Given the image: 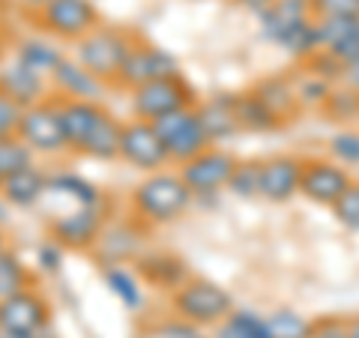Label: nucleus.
<instances>
[{"label":"nucleus","mask_w":359,"mask_h":338,"mask_svg":"<svg viewBox=\"0 0 359 338\" xmlns=\"http://www.w3.org/2000/svg\"><path fill=\"white\" fill-rule=\"evenodd\" d=\"M195 191L186 186V180L171 171H153L132 189L129 204L135 210V219H141L147 228L153 224L177 222L183 212L192 207Z\"/></svg>","instance_id":"nucleus-1"},{"label":"nucleus","mask_w":359,"mask_h":338,"mask_svg":"<svg viewBox=\"0 0 359 338\" xmlns=\"http://www.w3.org/2000/svg\"><path fill=\"white\" fill-rule=\"evenodd\" d=\"M171 309L189 326H216L233 311V297L210 278H189L171 294Z\"/></svg>","instance_id":"nucleus-2"},{"label":"nucleus","mask_w":359,"mask_h":338,"mask_svg":"<svg viewBox=\"0 0 359 338\" xmlns=\"http://www.w3.org/2000/svg\"><path fill=\"white\" fill-rule=\"evenodd\" d=\"M135 45V33L123 27H108L99 25L75 42V60L90 69L96 78H102L105 84H114L123 60H126L129 48Z\"/></svg>","instance_id":"nucleus-3"},{"label":"nucleus","mask_w":359,"mask_h":338,"mask_svg":"<svg viewBox=\"0 0 359 338\" xmlns=\"http://www.w3.org/2000/svg\"><path fill=\"white\" fill-rule=\"evenodd\" d=\"M129 105L132 114L138 120H159L165 114H174L180 108L195 105V90L183 75H168V78H153V81L129 90Z\"/></svg>","instance_id":"nucleus-4"},{"label":"nucleus","mask_w":359,"mask_h":338,"mask_svg":"<svg viewBox=\"0 0 359 338\" xmlns=\"http://www.w3.org/2000/svg\"><path fill=\"white\" fill-rule=\"evenodd\" d=\"M15 135L36 156H60V153H69L66 132H63V123H60L57 96H48V99H42V102L25 108V114H21V123H18V132Z\"/></svg>","instance_id":"nucleus-5"},{"label":"nucleus","mask_w":359,"mask_h":338,"mask_svg":"<svg viewBox=\"0 0 359 338\" xmlns=\"http://www.w3.org/2000/svg\"><path fill=\"white\" fill-rule=\"evenodd\" d=\"M156 132L168 150V159L183 165L189 159H195L198 153H204L207 147H212V141L207 138L204 126H201V117H198V105L192 108H180L174 114H165L159 120H153Z\"/></svg>","instance_id":"nucleus-6"},{"label":"nucleus","mask_w":359,"mask_h":338,"mask_svg":"<svg viewBox=\"0 0 359 338\" xmlns=\"http://www.w3.org/2000/svg\"><path fill=\"white\" fill-rule=\"evenodd\" d=\"M36 25L57 39L78 42L99 27V13L93 0H48L42 9H36Z\"/></svg>","instance_id":"nucleus-7"},{"label":"nucleus","mask_w":359,"mask_h":338,"mask_svg":"<svg viewBox=\"0 0 359 338\" xmlns=\"http://www.w3.org/2000/svg\"><path fill=\"white\" fill-rule=\"evenodd\" d=\"M105 224V207H72L48 222V240L69 252H93Z\"/></svg>","instance_id":"nucleus-8"},{"label":"nucleus","mask_w":359,"mask_h":338,"mask_svg":"<svg viewBox=\"0 0 359 338\" xmlns=\"http://www.w3.org/2000/svg\"><path fill=\"white\" fill-rule=\"evenodd\" d=\"M237 156L222 150V147H207L204 153H198L195 159H189L180 165V177L186 180V186L195 191V198L216 195V191L228 189L233 171H237Z\"/></svg>","instance_id":"nucleus-9"},{"label":"nucleus","mask_w":359,"mask_h":338,"mask_svg":"<svg viewBox=\"0 0 359 338\" xmlns=\"http://www.w3.org/2000/svg\"><path fill=\"white\" fill-rule=\"evenodd\" d=\"M168 75H180V63L174 54L159 48V45L135 39V45L129 48L126 60H123L120 72L114 78V84L123 90H135V87L153 81V78H168Z\"/></svg>","instance_id":"nucleus-10"},{"label":"nucleus","mask_w":359,"mask_h":338,"mask_svg":"<svg viewBox=\"0 0 359 338\" xmlns=\"http://www.w3.org/2000/svg\"><path fill=\"white\" fill-rule=\"evenodd\" d=\"M120 159L138 168L144 174H153V171H162V168L171 162L168 159V150L159 138V132L150 120H129L123 123V135H120Z\"/></svg>","instance_id":"nucleus-11"},{"label":"nucleus","mask_w":359,"mask_h":338,"mask_svg":"<svg viewBox=\"0 0 359 338\" xmlns=\"http://www.w3.org/2000/svg\"><path fill=\"white\" fill-rule=\"evenodd\" d=\"M351 174L339 162H323V159H306L302 162V180H299V195L309 198L311 204L335 207L339 198L351 189Z\"/></svg>","instance_id":"nucleus-12"},{"label":"nucleus","mask_w":359,"mask_h":338,"mask_svg":"<svg viewBox=\"0 0 359 338\" xmlns=\"http://www.w3.org/2000/svg\"><path fill=\"white\" fill-rule=\"evenodd\" d=\"M51 326V302L39 290H21V294L0 299V330L6 332H42Z\"/></svg>","instance_id":"nucleus-13"},{"label":"nucleus","mask_w":359,"mask_h":338,"mask_svg":"<svg viewBox=\"0 0 359 338\" xmlns=\"http://www.w3.org/2000/svg\"><path fill=\"white\" fill-rule=\"evenodd\" d=\"M51 90L63 99H81V102H99V99L105 96V81L102 78H96L90 69H84L81 63H78L75 58H66L54 66L51 72Z\"/></svg>","instance_id":"nucleus-14"},{"label":"nucleus","mask_w":359,"mask_h":338,"mask_svg":"<svg viewBox=\"0 0 359 338\" xmlns=\"http://www.w3.org/2000/svg\"><path fill=\"white\" fill-rule=\"evenodd\" d=\"M302 180V159L294 156H273L261 162V198L269 204H285L294 195H299Z\"/></svg>","instance_id":"nucleus-15"},{"label":"nucleus","mask_w":359,"mask_h":338,"mask_svg":"<svg viewBox=\"0 0 359 338\" xmlns=\"http://www.w3.org/2000/svg\"><path fill=\"white\" fill-rule=\"evenodd\" d=\"M57 108H60L63 132H66V144H69L72 153H81L84 141L90 138V132L96 129V123L105 114V108L99 102H81V99H63V96H57Z\"/></svg>","instance_id":"nucleus-16"},{"label":"nucleus","mask_w":359,"mask_h":338,"mask_svg":"<svg viewBox=\"0 0 359 338\" xmlns=\"http://www.w3.org/2000/svg\"><path fill=\"white\" fill-rule=\"evenodd\" d=\"M45 191H48V174L42 171V168L33 162L27 168H21V171L4 177V186H0V195L9 207H18V210H27L33 204H39L45 198Z\"/></svg>","instance_id":"nucleus-17"},{"label":"nucleus","mask_w":359,"mask_h":338,"mask_svg":"<svg viewBox=\"0 0 359 338\" xmlns=\"http://www.w3.org/2000/svg\"><path fill=\"white\" fill-rule=\"evenodd\" d=\"M0 90H4L9 99H15L21 108H30V105L42 102V99H48V96H45V93H48L45 75L27 69V66L18 63V60L6 63L4 69H0Z\"/></svg>","instance_id":"nucleus-18"},{"label":"nucleus","mask_w":359,"mask_h":338,"mask_svg":"<svg viewBox=\"0 0 359 338\" xmlns=\"http://www.w3.org/2000/svg\"><path fill=\"white\" fill-rule=\"evenodd\" d=\"M135 273L147 281V285L162 288V290H171V294H174L180 285H183V281L192 278V276H189V269H186L183 257L162 255V252H156V255H138V257H135Z\"/></svg>","instance_id":"nucleus-19"},{"label":"nucleus","mask_w":359,"mask_h":338,"mask_svg":"<svg viewBox=\"0 0 359 338\" xmlns=\"http://www.w3.org/2000/svg\"><path fill=\"white\" fill-rule=\"evenodd\" d=\"M141 219L135 222H123V224H114V228H108L102 236H99V243L93 249H102V261L99 264H123V261H135V257L141 255Z\"/></svg>","instance_id":"nucleus-20"},{"label":"nucleus","mask_w":359,"mask_h":338,"mask_svg":"<svg viewBox=\"0 0 359 338\" xmlns=\"http://www.w3.org/2000/svg\"><path fill=\"white\" fill-rule=\"evenodd\" d=\"M198 117L204 126L207 138L216 144L231 135L240 132V117H237V96H212L204 105H198Z\"/></svg>","instance_id":"nucleus-21"},{"label":"nucleus","mask_w":359,"mask_h":338,"mask_svg":"<svg viewBox=\"0 0 359 338\" xmlns=\"http://www.w3.org/2000/svg\"><path fill=\"white\" fill-rule=\"evenodd\" d=\"M45 195H57L63 201H72V207H105L102 191L75 171L48 174V191H45Z\"/></svg>","instance_id":"nucleus-22"},{"label":"nucleus","mask_w":359,"mask_h":338,"mask_svg":"<svg viewBox=\"0 0 359 338\" xmlns=\"http://www.w3.org/2000/svg\"><path fill=\"white\" fill-rule=\"evenodd\" d=\"M120 135H123V123L105 111L99 117L96 129L90 132V138L84 141V147L78 156H87V159H99V162H111V159H120Z\"/></svg>","instance_id":"nucleus-23"},{"label":"nucleus","mask_w":359,"mask_h":338,"mask_svg":"<svg viewBox=\"0 0 359 338\" xmlns=\"http://www.w3.org/2000/svg\"><path fill=\"white\" fill-rule=\"evenodd\" d=\"M102 281L108 285V290L114 294L129 311H138L144 294H141V276L135 269H126L123 264H102Z\"/></svg>","instance_id":"nucleus-24"},{"label":"nucleus","mask_w":359,"mask_h":338,"mask_svg":"<svg viewBox=\"0 0 359 338\" xmlns=\"http://www.w3.org/2000/svg\"><path fill=\"white\" fill-rule=\"evenodd\" d=\"M15 60H18V63H25L27 69H33V72H39V75H45V78H51L54 66L63 60V51H60V48H54V45H51V42H45V39L27 36V39H21V42H18Z\"/></svg>","instance_id":"nucleus-25"},{"label":"nucleus","mask_w":359,"mask_h":338,"mask_svg":"<svg viewBox=\"0 0 359 338\" xmlns=\"http://www.w3.org/2000/svg\"><path fill=\"white\" fill-rule=\"evenodd\" d=\"M212 338H269L266 318L255 314L249 309H233L222 323H216Z\"/></svg>","instance_id":"nucleus-26"},{"label":"nucleus","mask_w":359,"mask_h":338,"mask_svg":"<svg viewBox=\"0 0 359 338\" xmlns=\"http://www.w3.org/2000/svg\"><path fill=\"white\" fill-rule=\"evenodd\" d=\"M255 93L261 96V102L278 117V123H285L297 111V105H299L297 90H290V84L278 81V78H266V81H261L255 87Z\"/></svg>","instance_id":"nucleus-27"},{"label":"nucleus","mask_w":359,"mask_h":338,"mask_svg":"<svg viewBox=\"0 0 359 338\" xmlns=\"http://www.w3.org/2000/svg\"><path fill=\"white\" fill-rule=\"evenodd\" d=\"M30 285H33V273L27 269V264L13 249L0 252V299L15 297Z\"/></svg>","instance_id":"nucleus-28"},{"label":"nucleus","mask_w":359,"mask_h":338,"mask_svg":"<svg viewBox=\"0 0 359 338\" xmlns=\"http://www.w3.org/2000/svg\"><path fill=\"white\" fill-rule=\"evenodd\" d=\"M237 117H240V129H252V132H266L278 126V117L261 102V96L255 90L237 96Z\"/></svg>","instance_id":"nucleus-29"},{"label":"nucleus","mask_w":359,"mask_h":338,"mask_svg":"<svg viewBox=\"0 0 359 338\" xmlns=\"http://www.w3.org/2000/svg\"><path fill=\"white\" fill-rule=\"evenodd\" d=\"M269 338H311V320L294 309H278L266 318Z\"/></svg>","instance_id":"nucleus-30"},{"label":"nucleus","mask_w":359,"mask_h":338,"mask_svg":"<svg viewBox=\"0 0 359 338\" xmlns=\"http://www.w3.org/2000/svg\"><path fill=\"white\" fill-rule=\"evenodd\" d=\"M33 156L36 153H33L18 135H0V174L4 177L33 165Z\"/></svg>","instance_id":"nucleus-31"},{"label":"nucleus","mask_w":359,"mask_h":338,"mask_svg":"<svg viewBox=\"0 0 359 338\" xmlns=\"http://www.w3.org/2000/svg\"><path fill=\"white\" fill-rule=\"evenodd\" d=\"M228 191L237 198H261V162H237Z\"/></svg>","instance_id":"nucleus-32"},{"label":"nucleus","mask_w":359,"mask_h":338,"mask_svg":"<svg viewBox=\"0 0 359 338\" xmlns=\"http://www.w3.org/2000/svg\"><path fill=\"white\" fill-rule=\"evenodd\" d=\"M320 54H327V58H330L335 66H341V69H344L347 63H353V60L359 58V21L344 33V39H339L330 51H320Z\"/></svg>","instance_id":"nucleus-33"},{"label":"nucleus","mask_w":359,"mask_h":338,"mask_svg":"<svg viewBox=\"0 0 359 338\" xmlns=\"http://www.w3.org/2000/svg\"><path fill=\"white\" fill-rule=\"evenodd\" d=\"M332 212L347 231H359V183H351V189L339 198Z\"/></svg>","instance_id":"nucleus-34"},{"label":"nucleus","mask_w":359,"mask_h":338,"mask_svg":"<svg viewBox=\"0 0 359 338\" xmlns=\"http://www.w3.org/2000/svg\"><path fill=\"white\" fill-rule=\"evenodd\" d=\"M332 156L344 168L359 165V135L356 132H339L332 138Z\"/></svg>","instance_id":"nucleus-35"},{"label":"nucleus","mask_w":359,"mask_h":338,"mask_svg":"<svg viewBox=\"0 0 359 338\" xmlns=\"http://www.w3.org/2000/svg\"><path fill=\"white\" fill-rule=\"evenodd\" d=\"M314 18H330V15H359V0H311Z\"/></svg>","instance_id":"nucleus-36"},{"label":"nucleus","mask_w":359,"mask_h":338,"mask_svg":"<svg viewBox=\"0 0 359 338\" xmlns=\"http://www.w3.org/2000/svg\"><path fill=\"white\" fill-rule=\"evenodd\" d=\"M63 245L60 243H54V240H45L39 249H36V266L42 269V273H60V266H63Z\"/></svg>","instance_id":"nucleus-37"},{"label":"nucleus","mask_w":359,"mask_h":338,"mask_svg":"<svg viewBox=\"0 0 359 338\" xmlns=\"http://www.w3.org/2000/svg\"><path fill=\"white\" fill-rule=\"evenodd\" d=\"M21 114H25V108L0 90V135H15L18 123H21Z\"/></svg>","instance_id":"nucleus-38"},{"label":"nucleus","mask_w":359,"mask_h":338,"mask_svg":"<svg viewBox=\"0 0 359 338\" xmlns=\"http://www.w3.org/2000/svg\"><path fill=\"white\" fill-rule=\"evenodd\" d=\"M311 338H347V320L344 318L311 320Z\"/></svg>","instance_id":"nucleus-39"},{"label":"nucleus","mask_w":359,"mask_h":338,"mask_svg":"<svg viewBox=\"0 0 359 338\" xmlns=\"http://www.w3.org/2000/svg\"><path fill=\"white\" fill-rule=\"evenodd\" d=\"M341 75H344V84L359 93V58H356L353 63H347L344 69H341Z\"/></svg>","instance_id":"nucleus-40"},{"label":"nucleus","mask_w":359,"mask_h":338,"mask_svg":"<svg viewBox=\"0 0 359 338\" xmlns=\"http://www.w3.org/2000/svg\"><path fill=\"white\" fill-rule=\"evenodd\" d=\"M0 338H54V332H51V326L42 332H6V330H0Z\"/></svg>","instance_id":"nucleus-41"},{"label":"nucleus","mask_w":359,"mask_h":338,"mask_svg":"<svg viewBox=\"0 0 359 338\" xmlns=\"http://www.w3.org/2000/svg\"><path fill=\"white\" fill-rule=\"evenodd\" d=\"M237 4H240V6H245V9H252V13H257V15H261L264 9H269V6H273V0H237Z\"/></svg>","instance_id":"nucleus-42"},{"label":"nucleus","mask_w":359,"mask_h":338,"mask_svg":"<svg viewBox=\"0 0 359 338\" xmlns=\"http://www.w3.org/2000/svg\"><path fill=\"white\" fill-rule=\"evenodd\" d=\"M347 338H359V318L347 320Z\"/></svg>","instance_id":"nucleus-43"},{"label":"nucleus","mask_w":359,"mask_h":338,"mask_svg":"<svg viewBox=\"0 0 359 338\" xmlns=\"http://www.w3.org/2000/svg\"><path fill=\"white\" fill-rule=\"evenodd\" d=\"M6 219H9V204L4 201V195H0V228L6 224Z\"/></svg>","instance_id":"nucleus-44"},{"label":"nucleus","mask_w":359,"mask_h":338,"mask_svg":"<svg viewBox=\"0 0 359 338\" xmlns=\"http://www.w3.org/2000/svg\"><path fill=\"white\" fill-rule=\"evenodd\" d=\"M25 4H27L30 9H42L45 4H48V0H25Z\"/></svg>","instance_id":"nucleus-45"},{"label":"nucleus","mask_w":359,"mask_h":338,"mask_svg":"<svg viewBox=\"0 0 359 338\" xmlns=\"http://www.w3.org/2000/svg\"><path fill=\"white\" fill-rule=\"evenodd\" d=\"M6 249H9V245H6V231L0 228V252H6Z\"/></svg>","instance_id":"nucleus-46"},{"label":"nucleus","mask_w":359,"mask_h":338,"mask_svg":"<svg viewBox=\"0 0 359 338\" xmlns=\"http://www.w3.org/2000/svg\"><path fill=\"white\" fill-rule=\"evenodd\" d=\"M0 186H4V174H0Z\"/></svg>","instance_id":"nucleus-47"},{"label":"nucleus","mask_w":359,"mask_h":338,"mask_svg":"<svg viewBox=\"0 0 359 338\" xmlns=\"http://www.w3.org/2000/svg\"><path fill=\"white\" fill-rule=\"evenodd\" d=\"M0 54H4V48H0Z\"/></svg>","instance_id":"nucleus-48"}]
</instances>
